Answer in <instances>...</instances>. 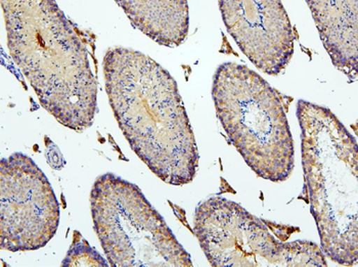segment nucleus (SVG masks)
<instances>
[{"mask_svg": "<svg viewBox=\"0 0 358 267\" xmlns=\"http://www.w3.org/2000/svg\"><path fill=\"white\" fill-rule=\"evenodd\" d=\"M106 92L132 151L162 182H194L199 152L178 82L156 61L132 48L103 56Z\"/></svg>", "mask_w": 358, "mask_h": 267, "instance_id": "1", "label": "nucleus"}, {"mask_svg": "<svg viewBox=\"0 0 358 267\" xmlns=\"http://www.w3.org/2000/svg\"><path fill=\"white\" fill-rule=\"evenodd\" d=\"M10 57L44 109L83 132L97 113L94 43L52 0H1Z\"/></svg>", "mask_w": 358, "mask_h": 267, "instance_id": "2", "label": "nucleus"}, {"mask_svg": "<svg viewBox=\"0 0 358 267\" xmlns=\"http://www.w3.org/2000/svg\"><path fill=\"white\" fill-rule=\"evenodd\" d=\"M305 187L320 249L345 266L358 262V154L355 136L328 108L300 99Z\"/></svg>", "mask_w": 358, "mask_h": 267, "instance_id": "3", "label": "nucleus"}, {"mask_svg": "<svg viewBox=\"0 0 358 267\" xmlns=\"http://www.w3.org/2000/svg\"><path fill=\"white\" fill-rule=\"evenodd\" d=\"M211 92L225 134L250 168L269 182L288 180L295 167L288 98L234 62L218 66Z\"/></svg>", "mask_w": 358, "mask_h": 267, "instance_id": "4", "label": "nucleus"}, {"mask_svg": "<svg viewBox=\"0 0 358 267\" xmlns=\"http://www.w3.org/2000/svg\"><path fill=\"white\" fill-rule=\"evenodd\" d=\"M94 231L110 266L192 267L191 255L138 185L114 173L90 192Z\"/></svg>", "mask_w": 358, "mask_h": 267, "instance_id": "5", "label": "nucleus"}, {"mask_svg": "<svg viewBox=\"0 0 358 267\" xmlns=\"http://www.w3.org/2000/svg\"><path fill=\"white\" fill-rule=\"evenodd\" d=\"M194 233L213 267L328 266L315 243L276 239L262 219L217 196L196 207Z\"/></svg>", "mask_w": 358, "mask_h": 267, "instance_id": "6", "label": "nucleus"}, {"mask_svg": "<svg viewBox=\"0 0 358 267\" xmlns=\"http://www.w3.org/2000/svg\"><path fill=\"white\" fill-rule=\"evenodd\" d=\"M59 205L36 163L15 153L0 163V248L10 252L43 248L57 233Z\"/></svg>", "mask_w": 358, "mask_h": 267, "instance_id": "7", "label": "nucleus"}, {"mask_svg": "<svg viewBox=\"0 0 358 267\" xmlns=\"http://www.w3.org/2000/svg\"><path fill=\"white\" fill-rule=\"evenodd\" d=\"M223 23L243 54L256 68L278 76L295 52V33L282 1L222 0Z\"/></svg>", "mask_w": 358, "mask_h": 267, "instance_id": "8", "label": "nucleus"}, {"mask_svg": "<svg viewBox=\"0 0 358 267\" xmlns=\"http://www.w3.org/2000/svg\"><path fill=\"white\" fill-rule=\"evenodd\" d=\"M331 63L351 80L358 69L357 0L307 1Z\"/></svg>", "mask_w": 358, "mask_h": 267, "instance_id": "9", "label": "nucleus"}, {"mask_svg": "<svg viewBox=\"0 0 358 267\" xmlns=\"http://www.w3.org/2000/svg\"><path fill=\"white\" fill-rule=\"evenodd\" d=\"M116 3L134 28L160 45L178 48L189 36V3L185 0H122Z\"/></svg>", "mask_w": 358, "mask_h": 267, "instance_id": "10", "label": "nucleus"}, {"mask_svg": "<svg viewBox=\"0 0 358 267\" xmlns=\"http://www.w3.org/2000/svg\"><path fill=\"white\" fill-rule=\"evenodd\" d=\"M64 267H107L110 266L106 260L96 249L90 247L87 240L84 239L79 231L73 233V242L65 259L62 262Z\"/></svg>", "mask_w": 358, "mask_h": 267, "instance_id": "11", "label": "nucleus"}, {"mask_svg": "<svg viewBox=\"0 0 358 267\" xmlns=\"http://www.w3.org/2000/svg\"><path fill=\"white\" fill-rule=\"evenodd\" d=\"M45 158L48 165L55 170H62L65 167L66 161L59 147L45 136Z\"/></svg>", "mask_w": 358, "mask_h": 267, "instance_id": "12", "label": "nucleus"}]
</instances>
